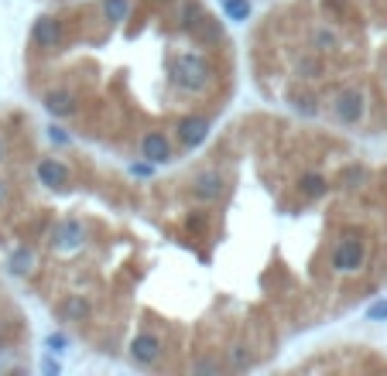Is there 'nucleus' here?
Wrapping results in <instances>:
<instances>
[{
  "mask_svg": "<svg viewBox=\"0 0 387 376\" xmlns=\"http://www.w3.org/2000/svg\"><path fill=\"white\" fill-rule=\"evenodd\" d=\"M364 182V168H357V165H350L343 175H339V185L343 188H353V185H360Z\"/></svg>",
  "mask_w": 387,
  "mask_h": 376,
  "instance_id": "23",
  "label": "nucleus"
},
{
  "mask_svg": "<svg viewBox=\"0 0 387 376\" xmlns=\"http://www.w3.org/2000/svg\"><path fill=\"white\" fill-rule=\"evenodd\" d=\"M291 106H295L301 116H315V113H319L315 96H308V93H291Z\"/></svg>",
  "mask_w": 387,
  "mask_h": 376,
  "instance_id": "20",
  "label": "nucleus"
},
{
  "mask_svg": "<svg viewBox=\"0 0 387 376\" xmlns=\"http://www.w3.org/2000/svg\"><path fill=\"white\" fill-rule=\"evenodd\" d=\"M41 370H45V376H59V373H62L59 359H52V356H45V359H41Z\"/></svg>",
  "mask_w": 387,
  "mask_h": 376,
  "instance_id": "29",
  "label": "nucleus"
},
{
  "mask_svg": "<svg viewBox=\"0 0 387 376\" xmlns=\"http://www.w3.org/2000/svg\"><path fill=\"white\" fill-rule=\"evenodd\" d=\"M151 171H155V165H151L148 158H144V161H134V165H130V175H134V178H148Z\"/></svg>",
  "mask_w": 387,
  "mask_h": 376,
  "instance_id": "26",
  "label": "nucleus"
},
{
  "mask_svg": "<svg viewBox=\"0 0 387 376\" xmlns=\"http://www.w3.org/2000/svg\"><path fill=\"white\" fill-rule=\"evenodd\" d=\"M364 109H367V96L360 93L357 86L336 93V99H333V113H336L343 123H360V120H364Z\"/></svg>",
  "mask_w": 387,
  "mask_h": 376,
  "instance_id": "3",
  "label": "nucleus"
},
{
  "mask_svg": "<svg viewBox=\"0 0 387 376\" xmlns=\"http://www.w3.org/2000/svg\"><path fill=\"white\" fill-rule=\"evenodd\" d=\"M384 76H387V72H384Z\"/></svg>",
  "mask_w": 387,
  "mask_h": 376,
  "instance_id": "33",
  "label": "nucleus"
},
{
  "mask_svg": "<svg viewBox=\"0 0 387 376\" xmlns=\"http://www.w3.org/2000/svg\"><path fill=\"white\" fill-rule=\"evenodd\" d=\"M130 0H103V14H106V21H127V14H130Z\"/></svg>",
  "mask_w": 387,
  "mask_h": 376,
  "instance_id": "19",
  "label": "nucleus"
},
{
  "mask_svg": "<svg viewBox=\"0 0 387 376\" xmlns=\"http://www.w3.org/2000/svg\"><path fill=\"white\" fill-rule=\"evenodd\" d=\"M298 188H301V195H308V198H322V195L329 191V182H326L322 175H301Z\"/></svg>",
  "mask_w": 387,
  "mask_h": 376,
  "instance_id": "16",
  "label": "nucleus"
},
{
  "mask_svg": "<svg viewBox=\"0 0 387 376\" xmlns=\"http://www.w3.org/2000/svg\"><path fill=\"white\" fill-rule=\"evenodd\" d=\"M7 267H10V274H17V278H24L31 267H34V253L28 250V247H17L14 253H10V260H7Z\"/></svg>",
  "mask_w": 387,
  "mask_h": 376,
  "instance_id": "14",
  "label": "nucleus"
},
{
  "mask_svg": "<svg viewBox=\"0 0 387 376\" xmlns=\"http://www.w3.org/2000/svg\"><path fill=\"white\" fill-rule=\"evenodd\" d=\"M186 226H189V233H206V226H209V216H206V212H192Z\"/></svg>",
  "mask_w": 387,
  "mask_h": 376,
  "instance_id": "25",
  "label": "nucleus"
},
{
  "mask_svg": "<svg viewBox=\"0 0 387 376\" xmlns=\"http://www.w3.org/2000/svg\"><path fill=\"white\" fill-rule=\"evenodd\" d=\"M298 76H305V79H319V76H322V62L312 59V55H305V59L298 62Z\"/></svg>",
  "mask_w": 387,
  "mask_h": 376,
  "instance_id": "21",
  "label": "nucleus"
},
{
  "mask_svg": "<svg viewBox=\"0 0 387 376\" xmlns=\"http://www.w3.org/2000/svg\"><path fill=\"white\" fill-rule=\"evenodd\" d=\"M192 34L202 41V45H212V41H219L223 38V28H219V21H212V17H202L199 24L192 28Z\"/></svg>",
  "mask_w": 387,
  "mask_h": 376,
  "instance_id": "15",
  "label": "nucleus"
},
{
  "mask_svg": "<svg viewBox=\"0 0 387 376\" xmlns=\"http://www.w3.org/2000/svg\"><path fill=\"white\" fill-rule=\"evenodd\" d=\"M45 346H48V349H52V353H62V349H66V346H69V339H66V335H62V332H52V335H48V339H45Z\"/></svg>",
  "mask_w": 387,
  "mask_h": 376,
  "instance_id": "27",
  "label": "nucleus"
},
{
  "mask_svg": "<svg viewBox=\"0 0 387 376\" xmlns=\"http://www.w3.org/2000/svg\"><path fill=\"white\" fill-rule=\"evenodd\" d=\"M250 10H254L250 0H223V14H226V21H247Z\"/></svg>",
  "mask_w": 387,
  "mask_h": 376,
  "instance_id": "18",
  "label": "nucleus"
},
{
  "mask_svg": "<svg viewBox=\"0 0 387 376\" xmlns=\"http://www.w3.org/2000/svg\"><path fill=\"white\" fill-rule=\"evenodd\" d=\"M52 247H59V250H76V247H83V222L62 219V222L52 229Z\"/></svg>",
  "mask_w": 387,
  "mask_h": 376,
  "instance_id": "8",
  "label": "nucleus"
},
{
  "mask_svg": "<svg viewBox=\"0 0 387 376\" xmlns=\"http://www.w3.org/2000/svg\"><path fill=\"white\" fill-rule=\"evenodd\" d=\"M7 202V188H3V182H0V205Z\"/></svg>",
  "mask_w": 387,
  "mask_h": 376,
  "instance_id": "31",
  "label": "nucleus"
},
{
  "mask_svg": "<svg viewBox=\"0 0 387 376\" xmlns=\"http://www.w3.org/2000/svg\"><path fill=\"white\" fill-rule=\"evenodd\" d=\"M45 109L52 116H72L76 113V96L69 93V90H52V93L45 96Z\"/></svg>",
  "mask_w": 387,
  "mask_h": 376,
  "instance_id": "11",
  "label": "nucleus"
},
{
  "mask_svg": "<svg viewBox=\"0 0 387 376\" xmlns=\"http://www.w3.org/2000/svg\"><path fill=\"white\" fill-rule=\"evenodd\" d=\"M230 363H233V370H247L254 363V356L247 353V346H230Z\"/></svg>",
  "mask_w": 387,
  "mask_h": 376,
  "instance_id": "22",
  "label": "nucleus"
},
{
  "mask_svg": "<svg viewBox=\"0 0 387 376\" xmlns=\"http://www.w3.org/2000/svg\"><path fill=\"white\" fill-rule=\"evenodd\" d=\"M202 17H206V14H202L199 0H179V24H182L186 31H192Z\"/></svg>",
  "mask_w": 387,
  "mask_h": 376,
  "instance_id": "13",
  "label": "nucleus"
},
{
  "mask_svg": "<svg viewBox=\"0 0 387 376\" xmlns=\"http://www.w3.org/2000/svg\"><path fill=\"white\" fill-rule=\"evenodd\" d=\"M367 322H387V297L374 301V304L367 308Z\"/></svg>",
  "mask_w": 387,
  "mask_h": 376,
  "instance_id": "24",
  "label": "nucleus"
},
{
  "mask_svg": "<svg viewBox=\"0 0 387 376\" xmlns=\"http://www.w3.org/2000/svg\"><path fill=\"white\" fill-rule=\"evenodd\" d=\"M168 83L179 93H206L212 86V65L192 52L175 55V59H168Z\"/></svg>",
  "mask_w": 387,
  "mask_h": 376,
  "instance_id": "1",
  "label": "nucleus"
},
{
  "mask_svg": "<svg viewBox=\"0 0 387 376\" xmlns=\"http://www.w3.org/2000/svg\"><path fill=\"white\" fill-rule=\"evenodd\" d=\"M38 182L45 188H66L69 185V168L55 158H41L38 161Z\"/></svg>",
  "mask_w": 387,
  "mask_h": 376,
  "instance_id": "10",
  "label": "nucleus"
},
{
  "mask_svg": "<svg viewBox=\"0 0 387 376\" xmlns=\"http://www.w3.org/2000/svg\"><path fill=\"white\" fill-rule=\"evenodd\" d=\"M0 161H3V144H0Z\"/></svg>",
  "mask_w": 387,
  "mask_h": 376,
  "instance_id": "32",
  "label": "nucleus"
},
{
  "mask_svg": "<svg viewBox=\"0 0 387 376\" xmlns=\"http://www.w3.org/2000/svg\"><path fill=\"white\" fill-rule=\"evenodd\" d=\"M158 356H161V339L155 332H137L130 339V359L137 366H151V363H158Z\"/></svg>",
  "mask_w": 387,
  "mask_h": 376,
  "instance_id": "5",
  "label": "nucleus"
},
{
  "mask_svg": "<svg viewBox=\"0 0 387 376\" xmlns=\"http://www.w3.org/2000/svg\"><path fill=\"white\" fill-rule=\"evenodd\" d=\"M209 137V120L206 116H182L179 120V140L186 147H199Z\"/></svg>",
  "mask_w": 387,
  "mask_h": 376,
  "instance_id": "9",
  "label": "nucleus"
},
{
  "mask_svg": "<svg viewBox=\"0 0 387 376\" xmlns=\"http://www.w3.org/2000/svg\"><path fill=\"white\" fill-rule=\"evenodd\" d=\"M90 311H93V304H90V297H83V294H69V297L62 301V315L72 318V322L90 318Z\"/></svg>",
  "mask_w": 387,
  "mask_h": 376,
  "instance_id": "12",
  "label": "nucleus"
},
{
  "mask_svg": "<svg viewBox=\"0 0 387 376\" xmlns=\"http://www.w3.org/2000/svg\"><path fill=\"white\" fill-rule=\"evenodd\" d=\"M329 264H333V271H336V274H357V271H364V264H367V247H364L360 240L346 236V240H339V243H336V250H333Z\"/></svg>",
  "mask_w": 387,
  "mask_h": 376,
  "instance_id": "2",
  "label": "nucleus"
},
{
  "mask_svg": "<svg viewBox=\"0 0 387 376\" xmlns=\"http://www.w3.org/2000/svg\"><path fill=\"white\" fill-rule=\"evenodd\" d=\"M48 137H52V144H69V134L62 127H48Z\"/></svg>",
  "mask_w": 387,
  "mask_h": 376,
  "instance_id": "30",
  "label": "nucleus"
},
{
  "mask_svg": "<svg viewBox=\"0 0 387 376\" xmlns=\"http://www.w3.org/2000/svg\"><path fill=\"white\" fill-rule=\"evenodd\" d=\"M62 38H66V31H62V21L59 17H52V14H45V17H38L34 21V28H31V41L38 45V48H59L62 45Z\"/></svg>",
  "mask_w": 387,
  "mask_h": 376,
  "instance_id": "4",
  "label": "nucleus"
},
{
  "mask_svg": "<svg viewBox=\"0 0 387 376\" xmlns=\"http://www.w3.org/2000/svg\"><path fill=\"white\" fill-rule=\"evenodd\" d=\"M326 7H329L336 17H350V0H326Z\"/></svg>",
  "mask_w": 387,
  "mask_h": 376,
  "instance_id": "28",
  "label": "nucleus"
},
{
  "mask_svg": "<svg viewBox=\"0 0 387 376\" xmlns=\"http://www.w3.org/2000/svg\"><path fill=\"white\" fill-rule=\"evenodd\" d=\"M312 45H315L319 52H333V48H339V34H336L333 28H315V31H312Z\"/></svg>",
  "mask_w": 387,
  "mask_h": 376,
  "instance_id": "17",
  "label": "nucleus"
},
{
  "mask_svg": "<svg viewBox=\"0 0 387 376\" xmlns=\"http://www.w3.org/2000/svg\"><path fill=\"white\" fill-rule=\"evenodd\" d=\"M141 158H148L151 165H168L172 161V140L161 130H148L141 137Z\"/></svg>",
  "mask_w": 387,
  "mask_h": 376,
  "instance_id": "6",
  "label": "nucleus"
},
{
  "mask_svg": "<svg viewBox=\"0 0 387 376\" xmlns=\"http://www.w3.org/2000/svg\"><path fill=\"white\" fill-rule=\"evenodd\" d=\"M226 191V178L219 175V171H199L192 178V195L195 198H202V202H216L219 195Z\"/></svg>",
  "mask_w": 387,
  "mask_h": 376,
  "instance_id": "7",
  "label": "nucleus"
}]
</instances>
